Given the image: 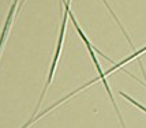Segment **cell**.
<instances>
[{"label":"cell","instance_id":"6da1fadb","mask_svg":"<svg viewBox=\"0 0 146 128\" xmlns=\"http://www.w3.org/2000/svg\"><path fill=\"white\" fill-rule=\"evenodd\" d=\"M64 6V15H63V22H62V29H60V34H59V40H57V45H56V52H55V56H53V60H52V65L51 70H49V75H48V79H46V83H45L44 89H42V93L40 96V100H38L37 104V109L34 110L33 115H37V110L41 105V101L44 100L45 94H46V90L51 86L52 83V78H53V74H55V70H56L57 61H59V57H60V53H62V48H63V41H64V33H66V27H67V19H68V10H70V3L71 0H63L62 1Z\"/></svg>","mask_w":146,"mask_h":128},{"label":"cell","instance_id":"7a4b0ae2","mask_svg":"<svg viewBox=\"0 0 146 128\" xmlns=\"http://www.w3.org/2000/svg\"><path fill=\"white\" fill-rule=\"evenodd\" d=\"M68 18L71 19L74 27L76 29V32H78V34H79V37L82 38V41L85 42V45H86V48H88V51H89L90 56H92V60H93V63H94V65H96V70H97V72H98V78L101 79L102 84H104V87H105V90H107V93H108L111 101H112V104H113V108L116 109V115L119 116V120H120V123H121V127H124V123H123V120H121V116H120V113H119L117 106H116V102H115V100H113V96H112L111 89H109L108 83H107V75H105V74H104V71L101 70V67H100V64H98V60H97V57H96V55H94V51H93V46H92V44H90V41L88 40V37L85 36V33L82 32V29L79 27V25H78V22H76V19H75V16H74V14H72V11H71V8L68 10Z\"/></svg>","mask_w":146,"mask_h":128},{"label":"cell","instance_id":"3957f363","mask_svg":"<svg viewBox=\"0 0 146 128\" xmlns=\"http://www.w3.org/2000/svg\"><path fill=\"white\" fill-rule=\"evenodd\" d=\"M17 6H18V0H14V3L10 7V11H8V15H7L6 23L3 26V30H1V34H0V55H1V51H3V46H4V42L7 41V36H8V32H10V27H11V23H13L14 15L17 13Z\"/></svg>","mask_w":146,"mask_h":128},{"label":"cell","instance_id":"277c9868","mask_svg":"<svg viewBox=\"0 0 146 128\" xmlns=\"http://www.w3.org/2000/svg\"><path fill=\"white\" fill-rule=\"evenodd\" d=\"M119 93H120V96H123V97H124V98H127V100H128V101H130V102H131V104H133V105H135L137 108H139L141 110H143V112H145V113H146V108H145V106H143V105H142V104H139V102H138V101H135V100H133L131 97H130V96H127V94H126V93H123V91H119Z\"/></svg>","mask_w":146,"mask_h":128}]
</instances>
